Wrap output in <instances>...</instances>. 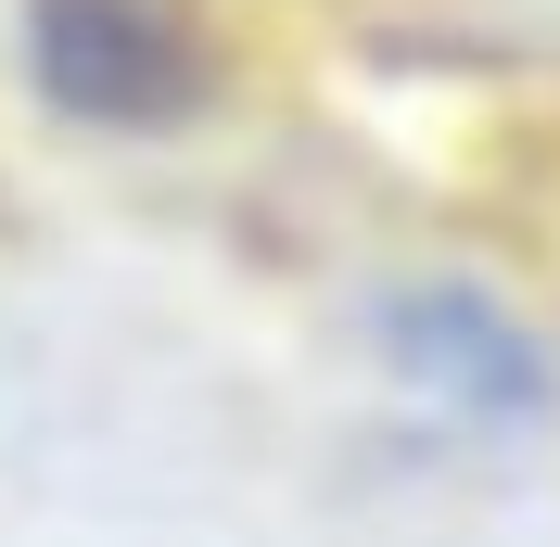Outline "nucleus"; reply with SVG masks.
<instances>
[{"label": "nucleus", "instance_id": "obj_2", "mask_svg": "<svg viewBox=\"0 0 560 547\" xmlns=\"http://www.w3.org/2000/svg\"><path fill=\"white\" fill-rule=\"evenodd\" d=\"M370 344H383V370L408 382L420 408L471 420V433H548L560 420V344L535 331L497 280H471V268L383 280Z\"/></svg>", "mask_w": 560, "mask_h": 547}, {"label": "nucleus", "instance_id": "obj_1", "mask_svg": "<svg viewBox=\"0 0 560 547\" xmlns=\"http://www.w3.org/2000/svg\"><path fill=\"white\" fill-rule=\"evenodd\" d=\"M13 77L90 140H178L217 115V51L178 0H13Z\"/></svg>", "mask_w": 560, "mask_h": 547}]
</instances>
